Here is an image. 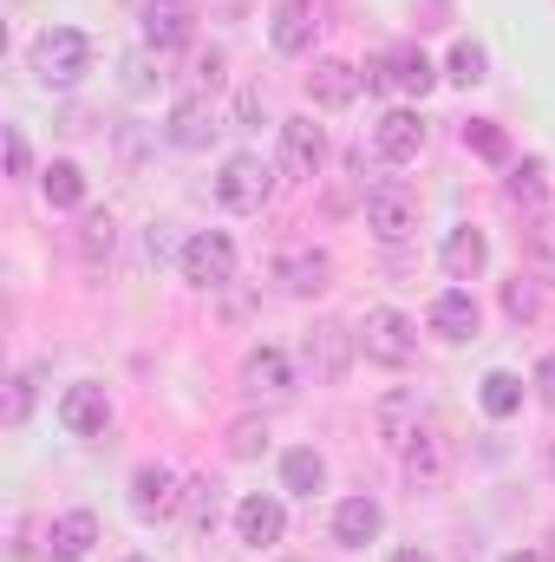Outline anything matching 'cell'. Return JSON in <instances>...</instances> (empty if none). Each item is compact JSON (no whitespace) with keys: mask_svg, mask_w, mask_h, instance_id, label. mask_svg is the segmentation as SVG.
<instances>
[{"mask_svg":"<svg viewBox=\"0 0 555 562\" xmlns=\"http://www.w3.org/2000/svg\"><path fill=\"white\" fill-rule=\"evenodd\" d=\"M262 451H269V419L249 413V419L229 425V458H236V464H249V458H262Z\"/></svg>","mask_w":555,"mask_h":562,"instance_id":"8d00e7d4","label":"cell"},{"mask_svg":"<svg viewBox=\"0 0 555 562\" xmlns=\"http://www.w3.org/2000/svg\"><path fill=\"white\" fill-rule=\"evenodd\" d=\"M360 353H366L373 367H406L418 353V321L406 307H366V321H360Z\"/></svg>","mask_w":555,"mask_h":562,"instance_id":"5b68a950","label":"cell"},{"mask_svg":"<svg viewBox=\"0 0 555 562\" xmlns=\"http://www.w3.org/2000/svg\"><path fill=\"white\" fill-rule=\"evenodd\" d=\"M177 269H183L190 288L216 294V288H229V281H236V243H229L223 229H196V236L177 249Z\"/></svg>","mask_w":555,"mask_h":562,"instance_id":"8992f818","label":"cell"},{"mask_svg":"<svg viewBox=\"0 0 555 562\" xmlns=\"http://www.w3.org/2000/svg\"><path fill=\"white\" fill-rule=\"evenodd\" d=\"M92 543H99V517H92L86 504L59 510V517H53V530H46V557H53V562H86V557H92Z\"/></svg>","mask_w":555,"mask_h":562,"instance_id":"ffe728a7","label":"cell"},{"mask_svg":"<svg viewBox=\"0 0 555 562\" xmlns=\"http://www.w3.org/2000/svg\"><path fill=\"white\" fill-rule=\"evenodd\" d=\"M503 314L517 321V327H530V321H543V281L530 276H517V281H503Z\"/></svg>","mask_w":555,"mask_h":562,"instance_id":"836d02e7","label":"cell"},{"mask_svg":"<svg viewBox=\"0 0 555 562\" xmlns=\"http://www.w3.org/2000/svg\"><path fill=\"white\" fill-rule=\"evenodd\" d=\"M373 419H380V438H386L393 451H406L418 431H424V425H418V393H386Z\"/></svg>","mask_w":555,"mask_h":562,"instance_id":"d4e9b609","label":"cell"},{"mask_svg":"<svg viewBox=\"0 0 555 562\" xmlns=\"http://www.w3.org/2000/svg\"><path fill=\"white\" fill-rule=\"evenodd\" d=\"M125 504H132V517H138L144 530H157V524L183 517V477L163 458H144L138 471H132V484H125Z\"/></svg>","mask_w":555,"mask_h":562,"instance_id":"3957f363","label":"cell"},{"mask_svg":"<svg viewBox=\"0 0 555 562\" xmlns=\"http://www.w3.org/2000/svg\"><path fill=\"white\" fill-rule=\"evenodd\" d=\"M353 360H360V327H347V321H314V327H307L301 367L314 373V386H340Z\"/></svg>","mask_w":555,"mask_h":562,"instance_id":"277c9868","label":"cell"},{"mask_svg":"<svg viewBox=\"0 0 555 562\" xmlns=\"http://www.w3.org/2000/svg\"><path fill=\"white\" fill-rule=\"evenodd\" d=\"M249 7H256V0H203V13H209V20H223V26H242V20H249Z\"/></svg>","mask_w":555,"mask_h":562,"instance_id":"60d3db41","label":"cell"},{"mask_svg":"<svg viewBox=\"0 0 555 562\" xmlns=\"http://www.w3.org/2000/svg\"><path fill=\"white\" fill-rule=\"evenodd\" d=\"M523 262L536 281H555V210L523 216Z\"/></svg>","mask_w":555,"mask_h":562,"instance_id":"484cf974","label":"cell"},{"mask_svg":"<svg viewBox=\"0 0 555 562\" xmlns=\"http://www.w3.org/2000/svg\"><path fill=\"white\" fill-rule=\"evenodd\" d=\"M503 562H550V557H543V550H510Z\"/></svg>","mask_w":555,"mask_h":562,"instance_id":"7bdbcfd3","label":"cell"},{"mask_svg":"<svg viewBox=\"0 0 555 562\" xmlns=\"http://www.w3.org/2000/svg\"><path fill=\"white\" fill-rule=\"evenodd\" d=\"M112 243H118V223H112L105 210L79 216V256H86V262H105V256H112Z\"/></svg>","mask_w":555,"mask_h":562,"instance_id":"d590c367","label":"cell"},{"mask_svg":"<svg viewBox=\"0 0 555 562\" xmlns=\"http://www.w3.org/2000/svg\"><path fill=\"white\" fill-rule=\"evenodd\" d=\"M444 477H451L444 438H438V431H418L412 445H406V484H412V491H444Z\"/></svg>","mask_w":555,"mask_h":562,"instance_id":"7402d4cb","label":"cell"},{"mask_svg":"<svg viewBox=\"0 0 555 562\" xmlns=\"http://www.w3.org/2000/svg\"><path fill=\"white\" fill-rule=\"evenodd\" d=\"M216 132H223V119H216V105L196 99V92H183V99L163 112V144H177V150H209Z\"/></svg>","mask_w":555,"mask_h":562,"instance_id":"9a60e30c","label":"cell"},{"mask_svg":"<svg viewBox=\"0 0 555 562\" xmlns=\"http://www.w3.org/2000/svg\"><path fill=\"white\" fill-rule=\"evenodd\" d=\"M242 386H249L256 400H287V393H294V360H287L281 347H249V353H242Z\"/></svg>","mask_w":555,"mask_h":562,"instance_id":"44dd1931","label":"cell"},{"mask_svg":"<svg viewBox=\"0 0 555 562\" xmlns=\"http://www.w3.org/2000/svg\"><path fill=\"white\" fill-rule=\"evenodd\" d=\"M53 419H59L66 438H105V425H112V400H105V386H99V380H79V386H66V393H59Z\"/></svg>","mask_w":555,"mask_h":562,"instance_id":"8fae6325","label":"cell"},{"mask_svg":"<svg viewBox=\"0 0 555 562\" xmlns=\"http://www.w3.org/2000/svg\"><path fill=\"white\" fill-rule=\"evenodd\" d=\"M314 0H275V13H269V46H275L281 59H301V53H314Z\"/></svg>","mask_w":555,"mask_h":562,"instance_id":"d6986e66","label":"cell"},{"mask_svg":"<svg viewBox=\"0 0 555 562\" xmlns=\"http://www.w3.org/2000/svg\"><path fill=\"white\" fill-rule=\"evenodd\" d=\"M7 177H13V183H20V177H33V144H26L20 125H7Z\"/></svg>","mask_w":555,"mask_h":562,"instance_id":"f35d334b","label":"cell"},{"mask_svg":"<svg viewBox=\"0 0 555 562\" xmlns=\"http://www.w3.org/2000/svg\"><path fill=\"white\" fill-rule=\"evenodd\" d=\"M236 537H242L249 550H275L281 537H287V504H281L275 491H249V497L236 504Z\"/></svg>","mask_w":555,"mask_h":562,"instance_id":"2e32d148","label":"cell"},{"mask_svg":"<svg viewBox=\"0 0 555 562\" xmlns=\"http://www.w3.org/2000/svg\"><path fill=\"white\" fill-rule=\"evenodd\" d=\"M360 66H347V59H314V72H307V105H320V112H347L353 99H360Z\"/></svg>","mask_w":555,"mask_h":562,"instance_id":"ac0fdd59","label":"cell"},{"mask_svg":"<svg viewBox=\"0 0 555 562\" xmlns=\"http://www.w3.org/2000/svg\"><path fill=\"white\" fill-rule=\"evenodd\" d=\"M464 150H471V157H484V164H503V170L517 164V150H510V132H503L497 119H471V125H464Z\"/></svg>","mask_w":555,"mask_h":562,"instance_id":"4dcf8cb0","label":"cell"},{"mask_svg":"<svg viewBox=\"0 0 555 562\" xmlns=\"http://www.w3.org/2000/svg\"><path fill=\"white\" fill-rule=\"evenodd\" d=\"M386 72H393V92H406V99H424V92L444 79L424 46H393V53H386Z\"/></svg>","mask_w":555,"mask_h":562,"instance_id":"603a6c76","label":"cell"},{"mask_svg":"<svg viewBox=\"0 0 555 562\" xmlns=\"http://www.w3.org/2000/svg\"><path fill=\"white\" fill-rule=\"evenodd\" d=\"M424 138H431V125H424L418 105H393V112H380V125H373L380 164H412L418 150H424Z\"/></svg>","mask_w":555,"mask_h":562,"instance_id":"4fadbf2b","label":"cell"},{"mask_svg":"<svg viewBox=\"0 0 555 562\" xmlns=\"http://www.w3.org/2000/svg\"><path fill=\"white\" fill-rule=\"evenodd\" d=\"M275 281H281V294H320L327 281H333V256L320 249V243H287L275 256Z\"/></svg>","mask_w":555,"mask_h":562,"instance_id":"5bb4252c","label":"cell"},{"mask_svg":"<svg viewBox=\"0 0 555 562\" xmlns=\"http://www.w3.org/2000/svg\"><path fill=\"white\" fill-rule=\"evenodd\" d=\"M269 196H275V164L262 150H229L223 170H216V203L229 216H262Z\"/></svg>","mask_w":555,"mask_h":562,"instance_id":"7a4b0ae2","label":"cell"},{"mask_svg":"<svg viewBox=\"0 0 555 562\" xmlns=\"http://www.w3.org/2000/svg\"><path fill=\"white\" fill-rule=\"evenodd\" d=\"M138 33L157 59H163V53H190V46H196V7H190V0H144Z\"/></svg>","mask_w":555,"mask_h":562,"instance_id":"52a82bcc","label":"cell"},{"mask_svg":"<svg viewBox=\"0 0 555 562\" xmlns=\"http://www.w3.org/2000/svg\"><path fill=\"white\" fill-rule=\"evenodd\" d=\"M281 491H287V497L327 491V458H320L314 445H287V451H281Z\"/></svg>","mask_w":555,"mask_h":562,"instance_id":"cb8c5ba5","label":"cell"},{"mask_svg":"<svg viewBox=\"0 0 555 562\" xmlns=\"http://www.w3.org/2000/svg\"><path fill=\"white\" fill-rule=\"evenodd\" d=\"M438 269L457 281V288L484 281V269H490V236H484L477 223H457V229L444 236V249H438Z\"/></svg>","mask_w":555,"mask_h":562,"instance_id":"e0dca14e","label":"cell"},{"mask_svg":"<svg viewBox=\"0 0 555 562\" xmlns=\"http://www.w3.org/2000/svg\"><path fill=\"white\" fill-rule=\"evenodd\" d=\"M424 327L444 340V347H464V340H477V327H484V314H477V294L471 288H438L431 294V307H424Z\"/></svg>","mask_w":555,"mask_h":562,"instance_id":"30bf717a","label":"cell"},{"mask_svg":"<svg viewBox=\"0 0 555 562\" xmlns=\"http://www.w3.org/2000/svg\"><path fill=\"white\" fill-rule=\"evenodd\" d=\"M523 393H530V386H523L517 373H503V367L477 380V406H484V419H517V413H523Z\"/></svg>","mask_w":555,"mask_h":562,"instance_id":"83f0119b","label":"cell"},{"mask_svg":"<svg viewBox=\"0 0 555 562\" xmlns=\"http://www.w3.org/2000/svg\"><path fill=\"white\" fill-rule=\"evenodd\" d=\"M183 517H190L196 537H209L216 517H223V484L216 477H183Z\"/></svg>","mask_w":555,"mask_h":562,"instance_id":"f546056e","label":"cell"},{"mask_svg":"<svg viewBox=\"0 0 555 562\" xmlns=\"http://www.w3.org/2000/svg\"><path fill=\"white\" fill-rule=\"evenodd\" d=\"M327 537H333L340 550H366V543H380V537H386V504H380V497H366V491L340 497V504H333Z\"/></svg>","mask_w":555,"mask_h":562,"instance_id":"7c38bea8","label":"cell"},{"mask_svg":"<svg viewBox=\"0 0 555 562\" xmlns=\"http://www.w3.org/2000/svg\"><path fill=\"white\" fill-rule=\"evenodd\" d=\"M530 393H536V400L555 413V353H543V360H536V373H530Z\"/></svg>","mask_w":555,"mask_h":562,"instance_id":"ab89813d","label":"cell"},{"mask_svg":"<svg viewBox=\"0 0 555 562\" xmlns=\"http://www.w3.org/2000/svg\"><path fill=\"white\" fill-rule=\"evenodd\" d=\"M393 562H438L431 550H418V543H406V550H393Z\"/></svg>","mask_w":555,"mask_h":562,"instance_id":"b9f144b4","label":"cell"},{"mask_svg":"<svg viewBox=\"0 0 555 562\" xmlns=\"http://www.w3.org/2000/svg\"><path fill=\"white\" fill-rule=\"evenodd\" d=\"M86 72H92V33H79V26H46V33L33 40V79H39L46 92H72Z\"/></svg>","mask_w":555,"mask_h":562,"instance_id":"6da1fadb","label":"cell"},{"mask_svg":"<svg viewBox=\"0 0 555 562\" xmlns=\"http://www.w3.org/2000/svg\"><path fill=\"white\" fill-rule=\"evenodd\" d=\"M256 125H269V99H262V86H242L236 92V132H256Z\"/></svg>","mask_w":555,"mask_h":562,"instance_id":"74e56055","label":"cell"},{"mask_svg":"<svg viewBox=\"0 0 555 562\" xmlns=\"http://www.w3.org/2000/svg\"><path fill=\"white\" fill-rule=\"evenodd\" d=\"M33 400H39V373H33V367H20V373L7 380V406H0V425H7V431H20V425L33 419Z\"/></svg>","mask_w":555,"mask_h":562,"instance_id":"1f68e13d","label":"cell"},{"mask_svg":"<svg viewBox=\"0 0 555 562\" xmlns=\"http://www.w3.org/2000/svg\"><path fill=\"white\" fill-rule=\"evenodd\" d=\"M39 190H46L53 210H86V170H79L72 157H53V164L39 170Z\"/></svg>","mask_w":555,"mask_h":562,"instance_id":"4316f807","label":"cell"},{"mask_svg":"<svg viewBox=\"0 0 555 562\" xmlns=\"http://www.w3.org/2000/svg\"><path fill=\"white\" fill-rule=\"evenodd\" d=\"M275 157L287 177H320L327 164V125H314V112H294L275 125Z\"/></svg>","mask_w":555,"mask_h":562,"instance_id":"9c48e42d","label":"cell"},{"mask_svg":"<svg viewBox=\"0 0 555 562\" xmlns=\"http://www.w3.org/2000/svg\"><path fill=\"white\" fill-rule=\"evenodd\" d=\"M118 562H157V557H118Z\"/></svg>","mask_w":555,"mask_h":562,"instance_id":"ee69618b","label":"cell"},{"mask_svg":"<svg viewBox=\"0 0 555 562\" xmlns=\"http://www.w3.org/2000/svg\"><path fill=\"white\" fill-rule=\"evenodd\" d=\"M444 79H451V86H484V79H490V53H484L477 40H457L451 59H444Z\"/></svg>","mask_w":555,"mask_h":562,"instance_id":"d6a6232c","label":"cell"},{"mask_svg":"<svg viewBox=\"0 0 555 562\" xmlns=\"http://www.w3.org/2000/svg\"><path fill=\"white\" fill-rule=\"evenodd\" d=\"M503 190H510V203H523L530 216H536V210H550V164H543V157L510 164V183H503Z\"/></svg>","mask_w":555,"mask_h":562,"instance_id":"f1b7e54d","label":"cell"},{"mask_svg":"<svg viewBox=\"0 0 555 562\" xmlns=\"http://www.w3.org/2000/svg\"><path fill=\"white\" fill-rule=\"evenodd\" d=\"M223 46H209V53H190V72H183V92H196V99H209V92H223Z\"/></svg>","mask_w":555,"mask_h":562,"instance_id":"e575fe53","label":"cell"},{"mask_svg":"<svg viewBox=\"0 0 555 562\" xmlns=\"http://www.w3.org/2000/svg\"><path fill=\"white\" fill-rule=\"evenodd\" d=\"M366 229H373L380 243H406V236H418V190L380 177V183L366 190Z\"/></svg>","mask_w":555,"mask_h":562,"instance_id":"ba28073f","label":"cell"}]
</instances>
